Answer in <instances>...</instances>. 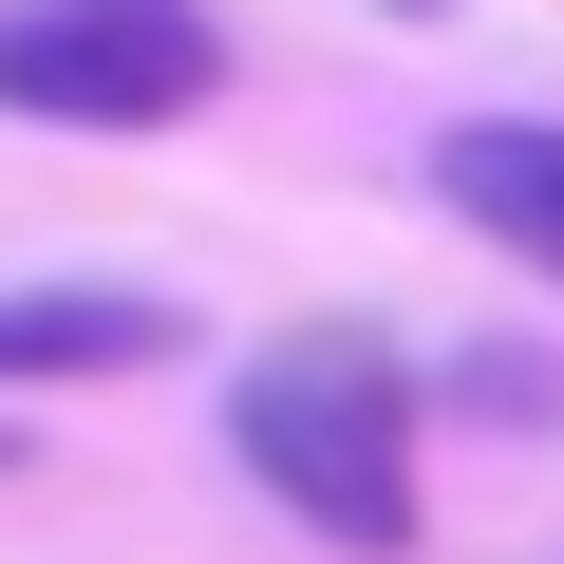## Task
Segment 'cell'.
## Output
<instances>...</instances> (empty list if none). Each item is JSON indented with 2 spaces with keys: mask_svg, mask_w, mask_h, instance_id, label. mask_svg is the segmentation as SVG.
Wrapping results in <instances>:
<instances>
[{
  "mask_svg": "<svg viewBox=\"0 0 564 564\" xmlns=\"http://www.w3.org/2000/svg\"><path fill=\"white\" fill-rule=\"evenodd\" d=\"M226 452H245L263 508H302L339 564H395V545L433 527V489H414V358H395L377 321L263 339V358L226 377Z\"/></svg>",
  "mask_w": 564,
  "mask_h": 564,
  "instance_id": "obj_1",
  "label": "cell"
},
{
  "mask_svg": "<svg viewBox=\"0 0 564 564\" xmlns=\"http://www.w3.org/2000/svg\"><path fill=\"white\" fill-rule=\"evenodd\" d=\"M433 188H452V226H489L508 263L564 282V113H470V132L433 151Z\"/></svg>",
  "mask_w": 564,
  "mask_h": 564,
  "instance_id": "obj_4",
  "label": "cell"
},
{
  "mask_svg": "<svg viewBox=\"0 0 564 564\" xmlns=\"http://www.w3.org/2000/svg\"><path fill=\"white\" fill-rule=\"evenodd\" d=\"M226 95L207 0H0V113L39 132H188Z\"/></svg>",
  "mask_w": 564,
  "mask_h": 564,
  "instance_id": "obj_2",
  "label": "cell"
},
{
  "mask_svg": "<svg viewBox=\"0 0 564 564\" xmlns=\"http://www.w3.org/2000/svg\"><path fill=\"white\" fill-rule=\"evenodd\" d=\"M151 358H188V302H151V282H0V395L151 377Z\"/></svg>",
  "mask_w": 564,
  "mask_h": 564,
  "instance_id": "obj_3",
  "label": "cell"
},
{
  "mask_svg": "<svg viewBox=\"0 0 564 564\" xmlns=\"http://www.w3.org/2000/svg\"><path fill=\"white\" fill-rule=\"evenodd\" d=\"M395 20H452V0H395Z\"/></svg>",
  "mask_w": 564,
  "mask_h": 564,
  "instance_id": "obj_5",
  "label": "cell"
}]
</instances>
